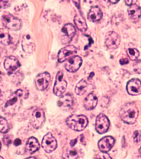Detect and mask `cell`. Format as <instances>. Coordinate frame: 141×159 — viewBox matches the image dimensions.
Returning a JSON list of instances; mask_svg holds the SVG:
<instances>
[{"instance_id":"obj_33","label":"cell","mask_w":141,"mask_h":159,"mask_svg":"<svg viewBox=\"0 0 141 159\" xmlns=\"http://www.w3.org/2000/svg\"><path fill=\"white\" fill-rule=\"evenodd\" d=\"M11 1H0V8H3L7 7L10 6Z\"/></svg>"},{"instance_id":"obj_11","label":"cell","mask_w":141,"mask_h":159,"mask_svg":"<svg viewBox=\"0 0 141 159\" xmlns=\"http://www.w3.org/2000/svg\"><path fill=\"white\" fill-rule=\"evenodd\" d=\"M77 52V48L74 45H67L60 50L58 54V61L63 62L73 57Z\"/></svg>"},{"instance_id":"obj_30","label":"cell","mask_w":141,"mask_h":159,"mask_svg":"<svg viewBox=\"0 0 141 159\" xmlns=\"http://www.w3.org/2000/svg\"><path fill=\"white\" fill-rule=\"evenodd\" d=\"M12 135H6L3 138V142L5 145L9 146L12 142Z\"/></svg>"},{"instance_id":"obj_13","label":"cell","mask_w":141,"mask_h":159,"mask_svg":"<svg viewBox=\"0 0 141 159\" xmlns=\"http://www.w3.org/2000/svg\"><path fill=\"white\" fill-rule=\"evenodd\" d=\"M127 91L132 96L141 94V81L138 79H132L127 82Z\"/></svg>"},{"instance_id":"obj_21","label":"cell","mask_w":141,"mask_h":159,"mask_svg":"<svg viewBox=\"0 0 141 159\" xmlns=\"http://www.w3.org/2000/svg\"><path fill=\"white\" fill-rule=\"evenodd\" d=\"M40 148V144L37 139L31 137L28 140L25 145V151L28 154H33Z\"/></svg>"},{"instance_id":"obj_19","label":"cell","mask_w":141,"mask_h":159,"mask_svg":"<svg viewBox=\"0 0 141 159\" xmlns=\"http://www.w3.org/2000/svg\"><path fill=\"white\" fill-rule=\"evenodd\" d=\"M128 15L133 22H138L141 17V8L134 3L128 9Z\"/></svg>"},{"instance_id":"obj_16","label":"cell","mask_w":141,"mask_h":159,"mask_svg":"<svg viewBox=\"0 0 141 159\" xmlns=\"http://www.w3.org/2000/svg\"><path fill=\"white\" fill-rule=\"evenodd\" d=\"M20 66V64L19 60L17 57L13 56L8 57L4 61V67L10 74L14 72Z\"/></svg>"},{"instance_id":"obj_5","label":"cell","mask_w":141,"mask_h":159,"mask_svg":"<svg viewBox=\"0 0 141 159\" xmlns=\"http://www.w3.org/2000/svg\"><path fill=\"white\" fill-rule=\"evenodd\" d=\"M2 22L9 30H18L22 27V22L18 18L11 14H5L2 17Z\"/></svg>"},{"instance_id":"obj_25","label":"cell","mask_w":141,"mask_h":159,"mask_svg":"<svg viewBox=\"0 0 141 159\" xmlns=\"http://www.w3.org/2000/svg\"><path fill=\"white\" fill-rule=\"evenodd\" d=\"M62 157L64 159H77L78 157V153L76 149L71 148L64 152Z\"/></svg>"},{"instance_id":"obj_10","label":"cell","mask_w":141,"mask_h":159,"mask_svg":"<svg viewBox=\"0 0 141 159\" xmlns=\"http://www.w3.org/2000/svg\"><path fill=\"white\" fill-rule=\"evenodd\" d=\"M51 76L49 73L42 72L37 75L35 79V84L37 89L39 91H44L46 89L49 84Z\"/></svg>"},{"instance_id":"obj_6","label":"cell","mask_w":141,"mask_h":159,"mask_svg":"<svg viewBox=\"0 0 141 159\" xmlns=\"http://www.w3.org/2000/svg\"><path fill=\"white\" fill-rule=\"evenodd\" d=\"M61 42L63 44H68L71 42L72 38L74 37L76 30L73 25L67 23L62 27Z\"/></svg>"},{"instance_id":"obj_36","label":"cell","mask_w":141,"mask_h":159,"mask_svg":"<svg viewBox=\"0 0 141 159\" xmlns=\"http://www.w3.org/2000/svg\"><path fill=\"white\" fill-rule=\"evenodd\" d=\"M125 3H126L127 6H131L132 5L134 4V1H132V0H130V1L128 0V1H125Z\"/></svg>"},{"instance_id":"obj_15","label":"cell","mask_w":141,"mask_h":159,"mask_svg":"<svg viewBox=\"0 0 141 159\" xmlns=\"http://www.w3.org/2000/svg\"><path fill=\"white\" fill-rule=\"evenodd\" d=\"M82 64V58L79 56H74L68 60L65 65V68L68 72H75L79 69Z\"/></svg>"},{"instance_id":"obj_17","label":"cell","mask_w":141,"mask_h":159,"mask_svg":"<svg viewBox=\"0 0 141 159\" xmlns=\"http://www.w3.org/2000/svg\"><path fill=\"white\" fill-rule=\"evenodd\" d=\"M22 47L25 53L30 54L34 52L35 45L32 38L29 35H24L22 40Z\"/></svg>"},{"instance_id":"obj_1","label":"cell","mask_w":141,"mask_h":159,"mask_svg":"<svg viewBox=\"0 0 141 159\" xmlns=\"http://www.w3.org/2000/svg\"><path fill=\"white\" fill-rule=\"evenodd\" d=\"M24 95V91L20 89L11 94L2 104L1 109L3 112L7 115L12 116L18 112L22 104Z\"/></svg>"},{"instance_id":"obj_32","label":"cell","mask_w":141,"mask_h":159,"mask_svg":"<svg viewBox=\"0 0 141 159\" xmlns=\"http://www.w3.org/2000/svg\"><path fill=\"white\" fill-rule=\"evenodd\" d=\"M134 72L137 74H141V60H138L134 65Z\"/></svg>"},{"instance_id":"obj_9","label":"cell","mask_w":141,"mask_h":159,"mask_svg":"<svg viewBox=\"0 0 141 159\" xmlns=\"http://www.w3.org/2000/svg\"><path fill=\"white\" fill-rule=\"evenodd\" d=\"M110 127V122L108 118L104 114H99L97 117L95 122V129L100 134L108 132Z\"/></svg>"},{"instance_id":"obj_28","label":"cell","mask_w":141,"mask_h":159,"mask_svg":"<svg viewBox=\"0 0 141 159\" xmlns=\"http://www.w3.org/2000/svg\"><path fill=\"white\" fill-rule=\"evenodd\" d=\"M9 130V125L5 118L0 117V133H6Z\"/></svg>"},{"instance_id":"obj_38","label":"cell","mask_w":141,"mask_h":159,"mask_svg":"<svg viewBox=\"0 0 141 159\" xmlns=\"http://www.w3.org/2000/svg\"><path fill=\"white\" fill-rule=\"evenodd\" d=\"M110 2L112 3H113V4H115V3H117L118 2V1H110Z\"/></svg>"},{"instance_id":"obj_22","label":"cell","mask_w":141,"mask_h":159,"mask_svg":"<svg viewBox=\"0 0 141 159\" xmlns=\"http://www.w3.org/2000/svg\"><path fill=\"white\" fill-rule=\"evenodd\" d=\"M98 104V98L94 93H89L85 98L84 101V107L87 110L94 109Z\"/></svg>"},{"instance_id":"obj_29","label":"cell","mask_w":141,"mask_h":159,"mask_svg":"<svg viewBox=\"0 0 141 159\" xmlns=\"http://www.w3.org/2000/svg\"><path fill=\"white\" fill-rule=\"evenodd\" d=\"M133 138L134 142L136 143H139L141 142V131L136 130L133 134Z\"/></svg>"},{"instance_id":"obj_7","label":"cell","mask_w":141,"mask_h":159,"mask_svg":"<svg viewBox=\"0 0 141 159\" xmlns=\"http://www.w3.org/2000/svg\"><path fill=\"white\" fill-rule=\"evenodd\" d=\"M42 146L45 152L50 153L54 152L57 147V141L52 134L49 133L45 135L42 139Z\"/></svg>"},{"instance_id":"obj_26","label":"cell","mask_w":141,"mask_h":159,"mask_svg":"<svg viewBox=\"0 0 141 159\" xmlns=\"http://www.w3.org/2000/svg\"><path fill=\"white\" fill-rule=\"evenodd\" d=\"M12 41V38L10 34L4 31H0V44L7 45Z\"/></svg>"},{"instance_id":"obj_42","label":"cell","mask_w":141,"mask_h":159,"mask_svg":"<svg viewBox=\"0 0 141 159\" xmlns=\"http://www.w3.org/2000/svg\"><path fill=\"white\" fill-rule=\"evenodd\" d=\"M1 143H0V150H1Z\"/></svg>"},{"instance_id":"obj_24","label":"cell","mask_w":141,"mask_h":159,"mask_svg":"<svg viewBox=\"0 0 141 159\" xmlns=\"http://www.w3.org/2000/svg\"><path fill=\"white\" fill-rule=\"evenodd\" d=\"M74 22L78 30H79L81 32L84 33L87 30V25L83 18L76 15L74 17Z\"/></svg>"},{"instance_id":"obj_20","label":"cell","mask_w":141,"mask_h":159,"mask_svg":"<svg viewBox=\"0 0 141 159\" xmlns=\"http://www.w3.org/2000/svg\"><path fill=\"white\" fill-rule=\"evenodd\" d=\"M103 13L100 8L98 6H93L89 10L88 14V19L93 22H98L102 19Z\"/></svg>"},{"instance_id":"obj_34","label":"cell","mask_w":141,"mask_h":159,"mask_svg":"<svg viewBox=\"0 0 141 159\" xmlns=\"http://www.w3.org/2000/svg\"><path fill=\"white\" fill-rule=\"evenodd\" d=\"M129 60L127 59V58H122L120 60V64L121 65L127 64L129 63Z\"/></svg>"},{"instance_id":"obj_31","label":"cell","mask_w":141,"mask_h":159,"mask_svg":"<svg viewBox=\"0 0 141 159\" xmlns=\"http://www.w3.org/2000/svg\"><path fill=\"white\" fill-rule=\"evenodd\" d=\"M95 159H112V158L107 152H101L97 155Z\"/></svg>"},{"instance_id":"obj_12","label":"cell","mask_w":141,"mask_h":159,"mask_svg":"<svg viewBox=\"0 0 141 159\" xmlns=\"http://www.w3.org/2000/svg\"><path fill=\"white\" fill-rule=\"evenodd\" d=\"M120 37L117 33L110 32L106 36L105 44L110 49H117L120 45Z\"/></svg>"},{"instance_id":"obj_41","label":"cell","mask_w":141,"mask_h":159,"mask_svg":"<svg viewBox=\"0 0 141 159\" xmlns=\"http://www.w3.org/2000/svg\"><path fill=\"white\" fill-rule=\"evenodd\" d=\"M0 159H4L2 157H0Z\"/></svg>"},{"instance_id":"obj_4","label":"cell","mask_w":141,"mask_h":159,"mask_svg":"<svg viewBox=\"0 0 141 159\" xmlns=\"http://www.w3.org/2000/svg\"><path fill=\"white\" fill-rule=\"evenodd\" d=\"M67 83L64 80V73L62 71L57 72L55 82L53 91L57 96H61L67 89Z\"/></svg>"},{"instance_id":"obj_40","label":"cell","mask_w":141,"mask_h":159,"mask_svg":"<svg viewBox=\"0 0 141 159\" xmlns=\"http://www.w3.org/2000/svg\"><path fill=\"white\" fill-rule=\"evenodd\" d=\"M1 96V90H0V97Z\"/></svg>"},{"instance_id":"obj_23","label":"cell","mask_w":141,"mask_h":159,"mask_svg":"<svg viewBox=\"0 0 141 159\" xmlns=\"http://www.w3.org/2000/svg\"><path fill=\"white\" fill-rule=\"evenodd\" d=\"M88 86V84L87 80L85 79H82V80H81L77 84L75 89V92L76 93V94L79 96L84 94L87 91Z\"/></svg>"},{"instance_id":"obj_37","label":"cell","mask_w":141,"mask_h":159,"mask_svg":"<svg viewBox=\"0 0 141 159\" xmlns=\"http://www.w3.org/2000/svg\"><path fill=\"white\" fill-rule=\"evenodd\" d=\"M138 159H141V146L140 149H139V154L138 156Z\"/></svg>"},{"instance_id":"obj_39","label":"cell","mask_w":141,"mask_h":159,"mask_svg":"<svg viewBox=\"0 0 141 159\" xmlns=\"http://www.w3.org/2000/svg\"><path fill=\"white\" fill-rule=\"evenodd\" d=\"M36 159V157H28V158H26V159Z\"/></svg>"},{"instance_id":"obj_35","label":"cell","mask_w":141,"mask_h":159,"mask_svg":"<svg viewBox=\"0 0 141 159\" xmlns=\"http://www.w3.org/2000/svg\"><path fill=\"white\" fill-rule=\"evenodd\" d=\"M13 144H14L15 146L17 147V146H19L20 144H22V142H21V140L20 139L18 138V139L15 140V141L13 142Z\"/></svg>"},{"instance_id":"obj_8","label":"cell","mask_w":141,"mask_h":159,"mask_svg":"<svg viewBox=\"0 0 141 159\" xmlns=\"http://www.w3.org/2000/svg\"><path fill=\"white\" fill-rule=\"evenodd\" d=\"M45 121V116L43 109L37 108L33 111L32 116V124L35 129H39Z\"/></svg>"},{"instance_id":"obj_3","label":"cell","mask_w":141,"mask_h":159,"mask_svg":"<svg viewBox=\"0 0 141 159\" xmlns=\"http://www.w3.org/2000/svg\"><path fill=\"white\" fill-rule=\"evenodd\" d=\"M66 124L69 128L74 131L81 132L88 125V120L83 115H71L67 118Z\"/></svg>"},{"instance_id":"obj_18","label":"cell","mask_w":141,"mask_h":159,"mask_svg":"<svg viewBox=\"0 0 141 159\" xmlns=\"http://www.w3.org/2000/svg\"><path fill=\"white\" fill-rule=\"evenodd\" d=\"M73 104V99L72 95L69 93L62 94L60 97L57 104L59 108L64 110L70 109Z\"/></svg>"},{"instance_id":"obj_2","label":"cell","mask_w":141,"mask_h":159,"mask_svg":"<svg viewBox=\"0 0 141 159\" xmlns=\"http://www.w3.org/2000/svg\"><path fill=\"white\" fill-rule=\"evenodd\" d=\"M139 115L138 108L133 102L125 104L120 111V116L122 121L127 124H134L136 122Z\"/></svg>"},{"instance_id":"obj_14","label":"cell","mask_w":141,"mask_h":159,"mask_svg":"<svg viewBox=\"0 0 141 159\" xmlns=\"http://www.w3.org/2000/svg\"><path fill=\"white\" fill-rule=\"evenodd\" d=\"M115 140L111 136H106L100 139L98 142V148L101 152H107L114 147Z\"/></svg>"},{"instance_id":"obj_27","label":"cell","mask_w":141,"mask_h":159,"mask_svg":"<svg viewBox=\"0 0 141 159\" xmlns=\"http://www.w3.org/2000/svg\"><path fill=\"white\" fill-rule=\"evenodd\" d=\"M127 53L130 59L133 61L137 59L139 56V50L135 48H129L127 50Z\"/></svg>"}]
</instances>
